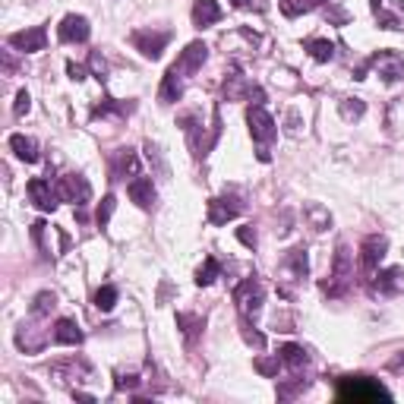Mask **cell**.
Returning <instances> with one entry per match:
<instances>
[{
	"label": "cell",
	"instance_id": "obj_30",
	"mask_svg": "<svg viewBox=\"0 0 404 404\" xmlns=\"http://www.w3.org/2000/svg\"><path fill=\"white\" fill-rule=\"evenodd\" d=\"M54 307H57V297L44 290V294H38V297H35V303H32V316H48Z\"/></svg>",
	"mask_w": 404,
	"mask_h": 404
},
{
	"label": "cell",
	"instance_id": "obj_37",
	"mask_svg": "<svg viewBox=\"0 0 404 404\" xmlns=\"http://www.w3.org/2000/svg\"><path fill=\"white\" fill-rule=\"evenodd\" d=\"M309 218H313L316 231H325V227H328V224H332V218H328V215H325V212H322V208H319V206H313V208H309Z\"/></svg>",
	"mask_w": 404,
	"mask_h": 404
},
{
	"label": "cell",
	"instance_id": "obj_41",
	"mask_svg": "<svg viewBox=\"0 0 404 404\" xmlns=\"http://www.w3.org/2000/svg\"><path fill=\"white\" fill-rule=\"evenodd\" d=\"M92 69H95V76H98V79H105V60H101V54H98V50H95V54H92Z\"/></svg>",
	"mask_w": 404,
	"mask_h": 404
},
{
	"label": "cell",
	"instance_id": "obj_8",
	"mask_svg": "<svg viewBox=\"0 0 404 404\" xmlns=\"http://www.w3.org/2000/svg\"><path fill=\"white\" fill-rule=\"evenodd\" d=\"M170 41L168 32H133V44H136V50H142V57H149V60H158L164 50V44Z\"/></svg>",
	"mask_w": 404,
	"mask_h": 404
},
{
	"label": "cell",
	"instance_id": "obj_1",
	"mask_svg": "<svg viewBox=\"0 0 404 404\" xmlns=\"http://www.w3.org/2000/svg\"><path fill=\"white\" fill-rule=\"evenodd\" d=\"M246 123H250V136L259 142V161H269V145L275 142L278 136V126H275V117H271L269 111H265L262 105H252L250 111H246Z\"/></svg>",
	"mask_w": 404,
	"mask_h": 404
},
{
	"label": "cell",
	"instance_id": "obj_7",
	"mask_svg": "<svg viewBox=\"0 0 404 404\" xmlns=\"http://www.w3.org/2000/svg\"><path fill=\"white\" fill-rule=\"evenodd\" d=\"M372 13L382 29H404V0H372Z\"/></svg>",
	"mask_w": 404,
	"mask_h": 404
},
{
	"label": "cell",
	"instance_id": "obj_10",
	"mask_svg": "<svg viewBox=\"0 0 404 404\" xmlns=\"http://www.w3.org/2000/svg\"><path fill=\"white\" fill-rule=\"evenodd\" d=\"M88 19L86 16H76V13H69V16H63V22L57 25V35H60V41L67 44H76V41H88Z\"/></svg>",
	"mask_w": 404,
	"mask_h": 404
},
{
	"label": "cell",
	"instance_id": "obj_29",
	"mask_svg": "<svg viewBox=\"0 0 404 404\" xmlns=\"http://www.w3.org/2000/svg\"><path fill=\"white\" fill-rule=\"evenodd\" d=\"M363 111H366V105L360 98H344V101H341V117H344V120H360V117H363Z\"/></svg>",
	"mask_w": 404,
	"mask_h": 404
},
{
	"label": "cell",
	"instance_id": "obj_44",
	"mask_svg": "<svg viewBox=\"0 0 404 404\" xmlns=\"http://www.w3.org/2000/svg\"><path fill=\"white\" fill-rule=\"evenodd\" d=\"M391 370H401V366H404V354H401V357H395V360H391Z\"/></svg>",
	"mask_w": 404,
	"mask_h": 404
},
{
	"label": "cell",
	"instance_id": "obj_23",
	"mask_svg": "<svg viewBox=\"0 0 404 404\" xmlns=\"http://www.w3.org/2000/svg\"><path fill=\"white\" fill-rule=\"evenodd\" d=\"M303 50H309V57H313V60H322V63L335 57V44L325 41V38H307V41H303Z\"/></svg>",
	"mask_w": 404,
	"mask_h": 404
},
{
	"label": "cell",
	"instance_id": "obj_46",
	"mask_svg": "<svg viewBox=\"0 0 404 404\" xmlns=\"http://www.w3.org/2000/svg\"><path fill=\"white\" fill-rule=\"evenodd\" d=\"M246 4H250V0H234V6H246Z\"/></svg>",
	"mask_w": 404,
	"mask_h": 404
},
{
	"label": "cell",
	"instance_id": "obj_32",
	"mask_svg": "<svg viewBox=\"0 0 404 404\" xmlns=\"http://www.w3.org/2000/svg\"><path fill=\"white\" fill-rule=\"evenodd\" d=\"M303 389H307V379L294 376V382H284V385H278V398H284V401H288V398H297V395H300Z\"/></svg>",
	"mask_w": 404,
	"mask_h": 404
},
{
	"label": "cell",
	"instance_id": "obj_20",
	"mask_svg": "<svg viewBox=\"0 0 404 404\" xmlns=\"http://www.w3.org/2000/svg\"><path fill=\"white\" fill-rule=\"evenodd\" d=\"M54 341H57V344H67V347L82 344L79 325H76L73 319H57V325H54Z\"/></svg>",
	"mask_w": 404,
	"mask_h": 404
},
{
	"label": "cell",
	"instance_id": "obj_34",
	"mask_svg": "<svg viewBox=\"0 0 404 404\" xmlns=\"http://www.w3.org/2000/svg\"><path fill=\"white\" fill-rule=\"evenodd\" d=\"M256 372H262V376H278V366H281V357L269 360V357H256Z\"/></svg>",
	"mask_w": 404,
	"mask_h": 404
},
{
	"label": "cell",
	"instance_id": "obj_6",
	"mask_svg": "<svg viewBox=\"0 0 404 404\" xmlns=\"http://www.w3.org/2000/svg\"><path fill=\"white\" fill-rule=\"evenodd\" d=\"M385 250H389V240H385L382 234H370V237L363 240V246H360V271L372 275V271L379 269V262L385 259Z\"/></svg>",
	"mask_w": 404,
	"mask_h": 404
},
{
	"label": "cell",
	"instance_id": "obj_25",
	"mask_svg": "<svg viewBox=\"0 0 404 404\" xmlns=\"http://www.w3.org/2000/svg\"><path fill=\"white\" fill-rule=\"evenodd\" d=\"M218 275H221L218 259H215V256H206V262H202L199 271H196V284H199V288H206V284H212Z\"/></svg>",
	"mask_w": 404,
	"mask_h": 404
},
{
	"label": "cell",
	"instance_id": "obj_9",
	"mask_svg": "<svg viewBox=\"0 0 404 404\" xmlns=\"http://www.w3.org/2000/svg\"><path fill=\"white\" fill-rule=\"evenodd\" d=\"M29 199L35 202L41 212H54L60 196H57V187H50L48 177H32L29 180Z\"/></svg>",
	"mask_w": 404,
	"mask_h": 404
},
{
	"label": "cell",
	"instance_id": "obj_31",
	"mask_svg": "<svg viewBox=\"0 0 404 404\" xmlns=\"http://www.w3.org/2000/svg\"><path fill=\"white\" fill-rule=\"evenodd\" d=\"M114 206H117V199H114V196H105V199H101L98 212H95L98 227H107V221H111V215H114Z\"/></svg>",
	"mask_w": 404,
	"mask_h": 404
},
{
	"label": "cell",
	"instance_id": "obj_27",
	"mask_svg": "<svg viewBox=\"0 0 404 404\" xmlns=\"http://www.w3.org/2000/svg\"><path fill=\"white\" fill-rule=\"evenodd\" d=\"M114 303H117V288H111V284L98 288V294H95V307H98L101 313H111Z\"/></svg>",
	"mask_w": 404,
	"mask_h": 404
},
{
	"label": "cell",
	"instance_id": "obj_40",
	"mask_svg": "<svg viewBox=\"0 0 404 404\" xmlns=\"http://www.w3.org/2000/svg\"><path fill=\"white\" fill-rule=\"evenodd\" d=\"M67 73H69V79L82 82V79H86V76H88V69L82 67V63H73V60H69V63H67Z\"/></svg>",
	"mask_w": 404,
	"mask_h": 404
},
{
	"label": "cell",
	"instance_id": "obj_39",
	"mask_svg": "<svg viewBox=\"0 0 404 404\" xmlns=\"http://www.w3.org/2000/svg\"><path fill=\"white\" fill-rule=\"evenodd\" d=\"M44 227H48L44 221H35V224H32V240H35V246L41 252H44Z\"/></svg>",
	"mask_w": 404,
	"mask_h": 404
},
{
	"label": "cell",
	"instance_id": "obj_11",
	"mask_svg": "<svg viewBox=\"0 0 404 404\" xmlns=\"http://www.w3.org/2000/svg\"><path fill=\"white\" fill-rule=\"evenodd\" d=\"M240 212H243V206H240L237 199H231V196L208 199V221H212V224H227V221H234Z\"/></svg>",
	"mask_w": 404,
	"mask_h": 404
},
{
	"label": "cell",
	"instance_id": "obj_4",
	"mask_svg": "<svg viewBox=\"0 0 404 404\" xmlns=\"http://www.w3.org/2000/svg\"><path fill=\"white\" fill-rule=\"evenodd\" d=\"M262 300H265V288L259 278H243V281L234 288V303H237V309L246 316V319L262 309Z\"/></svg>",
	"mask_w": 404,
	"mask_h": 404
},
{
	"label": "cell",
	"instance_id": "obj_38",
	"mask_svg": "<svg viewBox=\"0 0 404 404\" xmlns=\"http://www.w3.org/2000/svg\"><path fill=\"white\" fill-rule=\"evenodd\" d=\"M237 240H240L243 246H250V250H252V246H256V231H252V224L237 227Z\"/></svg>",
	"mask_w": 404,
	"mask_h": 404
},
{
	"label": "cell",
	"instance_id": "obj_45",
	"mask_svg": "<svg viewBox=\"0 0 404 404\" xmlns=\"http://www.w3.org/2000/svg\"><path fill=\"white\" fill-rule=\"evenodd\" d=\"M319 4H325V0H307V10L309 6H319Z\"/></svg>",
	"mask_w": 404,
	"mask_h": 404
},
{
	"label": "cell",
	"instance_id": "obj_22",
	"mask_svg": "<svg viewBox=\"0 0 404 404\" xmlns=\"http://www.w3.org/2000/svg\"><path fill=\"white\" fill-rule=\"evenodd\" d=\"M278 357H281V363L288 366V370H303L307 366V351H303L300 344H281L278 347Z\"/></svg>",
	"mask_w": 404,
	"mask_h": 404
},
{
	"label": "cell",
	"instance_id": "obj_5",
	"mask_svg": "<svg viewBox=\"0 0 404 404\" xmlns=\"http://www.w3.org/2000/svg\"><path fill=\"white\" fill-rule=\"evenodd\" d=\"M57 196H60L63 202L86 206V202L92 199V187H88V180L82 174H63L60 180H57Z\"/></svg>",
	"mask_w": 404,
	"mask_h": 404
},
{
	"label": "cell",
	"instance_id": "obj_21",
	"mask_svg": "<svg viewBox=\"0 0 404 404\" xmlns=\"http://www.w3.org/2000/svg\"><path fill=\"white\" fill-rule=\"evenodd\" d=\"M284 269L294 275V281H303L309 271V262H307V250L303 246H294V250L288 252V259H284Z\"/></svg>",
	"mask_w": 404,
	"mask_h": 404
},
{
	"label": "cell",
	"instance_id": "obj_17",
	"mask_svg": "<svg viewBox=\"0 0 404 404\" xmlns=\"http://www.w3.org/2000/svg\"><path fill=\"white\" fill-rule=\"evenodd\" d=\"M10 149L16 152V158H19V161H25V164H35L38 158H41L38 142L32 136H22V133H13V136H10Z\"/></svg>",
	"mask_w": 404,
	"mask_h": 404
},
{
	"label": "cell",
	"instance_id": "obj_35",
	"mask_svg": "<svg viewBox=\"0 0 404 404\" xmlns=\"http://www.w3.org/2000/svg\"><path fill=\"white\" fill-rule=\"evenodd\" d=\"M278 4H281L284 16H300V13H307V4H303V0H278Z\"/></svg>",
	"mask_w": 404,
	"mask_h": 404
},
{
	"label": "cell",
	"instance_id": "obj_2",
	"mask_svg": "<svg viewBox=\"0 0 404 404\" xmlns=\"http://www.w3.org/2000/svg\"><path fill=\"white\" fill-rule=\"evenodd\" d=\"M338 398L341 401H389V389H382V385L376 382V379L370 376H344L338 385Z\"/></svg>",
	"mask_w": 404,
	"mask_h": 404
},
{
	"label": "cell",
	"instance_id": "obj_18",
	"mask_svg": "<svg viewBox=\"0 0 404 404\" xmlns=\"http://www.w3.org/2000/svg\"><path fill=\"white\" fill-rule=\"evenodd\" d=\"M221 19V6L215 0H196L193 4V25L196 29H208Z\"/></svg>",
	"mask_w": 404,
	"mask_h": 404
},
{
	"label": "cell",
	"instance_id": "obj_3",
	"mask_svg": "<svg viewBox=\"0 0 404 404\" xmlns=\"http://www.w3.org/2000/svg\"><path fill=\"white\" fill-rule=\"evenodd\" d=\"M351 281H354V259H351V250H347V246L341 243L338 250H335L332 278H328V281L322 284V290H325L328 297H341V294H347Z\"/></svg>",
	"mask_w": 404,
	"mask_h": 404
},
{
	"label": "cell",
	"instance_id": "obj_24",
	"mask_svg": "<svg viewBox=\"0 0 404 404\" xmlns=\"http://www.w3.org/2000/svg\"><path fill=\"white\" fill-rule=\"evenodd\" d=\"M224 95H227V101H234V98H240V95H252V86L240 73H234L224 79Z\"/></svg>",
	"mask_w": 404,
	"mask_h": 404
},
{
	"label": "cell",
	"instance_id": "obj_19",
	"mask_svg": "<svg viewBox=\"0 0 404 404\" xmlns=\"http://www.w3.org/2000/svg\"><path fill=\"white\" fill-rule=\"evenodd\" d=\"M183 98V82H180V73L174 67L164 73V82H161V92H158V101L161 105H174V101Z\"/></svg>",
	"mask_w": 404,
	"mask_h": 404
},
{
	"label": "cell",
	"instance_id": "obj_43",
	"mask_svg": "<svg viewBox=\"0 0 404 404\" xmlns=\"http://www.w3.org/2000/svg\"><path fill=\"white\" fill-rule=\"evenodd\" d=\"M297 123H300V117H297V114L290 111V114H288V130H290V133H297V130H300Z\"/></svg>",
	"mask_w": 404,
	"mask_h": 404
},
{
	"label": "cell",
	"instance_id": "obj_26",
	"mask_svg": "<svg viewBox=\"0 0 404 404\" xmlns=\"http://www.w3.org/2000/svg\"><path fill=\"white\" fill-rule=\"evenodd\" d=\"M126 170H130V174H136V170H139V158H136V152H133V149H120L117 152V168H114V177H123Z\"/></svg>",
	"mask_w": 404,
	"mask_h": 404
},
{
	"label": "cell",
	"instance_id": "obj_33",
	"mask_svg": "<svg viewBox=\"0 0 404 404\" xmlns=\"http://www.w3.org/2000/svg\"><path fill=\"white\" fill-rule=\"evenodd\" d=\"M105 114H130V105H117V101H101V105H95L92 117H105Z\"/></svg>",
	"mask_w": 404,
	"mask_h": 404
},
{
	"label": "cell",
	"instance_id": "obj_28",
	"mask_svg": "<svg viewBox=\"0 0 404 404\" xmlns=\"http://www.w3.org/2000/svg\"><path fill=\"white\" fill-rule=\"evenodd\" d=\"M177 325H180V328H183V335H187V338L193 341L196 335H199V328H202V319H199V316L180 313V316H177Z\"/></svg>",
	"mask_w": 404,
	"mask_h": 404
},
{
	"label": "cell",
	"instance_id": "obj_36",
	"mask_svg": "<svg viewBox=\"0 0 404 404\" xmlns=\"http://www.w3.org/2000/svg\"><path fill=\"white\" fill-rule=\"evenodd\" d=\"M29 107H32L29 92H25V88H19V92H16V105H13V111H16V117H22V114H29Z\"/></svg>",
	"mask_w": 404,
	"mask_h": 404
},
{
	"label": "cell",
	"instance_id": "obj_16",
	"mask_svg": "<svg viewBox=\"0 0 404 404\" xmlns=\"http://www.w3.org/2000/svg\"><path fill=\"white\" fill-rule=\"evenodd\" d=\"M126 193H130V199L139 208H152V202H155V183H152V177H133L126 183Z\"/></svg>",
	"mask_w": 404,
	"mask_h": 404
},
{
	"label": "cell",
	"instance_id": "obj_14",
	"mask_svg": "<svg viewBox=\"0 0 404 404\" xmlns=\"http://www.w3.org/2000/svg\"><path fill=\"white\" fill-rule=\"evenodd\" d=\"M370 63L379 69V76H382L385 82H401V79H404V60H401L398 54H389V50H382V54H376Z\"/></svg>",
	"mask_w": 404,
	"mask_h": 404
},
{
	"label": "cell",
	"instance_id": "obj_13",
	"mask_svg": "<svg viewBox=\"0 0 404 404\" xmlns=\"http://www.w3.org/2000/svg\"><path fill=\"white\" fill-rule=\"evenodd\" d=\"M401 284H404V269L401 265H391V269H382L376 275L372 290H376L379 297H395L398 290H401Z\"/></svg>",
	"mask_w": 404,
	"mask_h": 404
},
{
	"label": "cell",
	"instance_id": "obj_15",
	"mask_svg": "<svg viewBox=\"0 0 404 404\" xmlns=\"http://www.w3.org/2000/svg\"><path fill=\"white\" fill-rule=\"evenodd\" d=\"M206 57H208V48H206V44H202V41H189L187 50L180 54V60L174 63V69H177L180 76H183V73H196V69L206 63Z\"/></svg>",
	"mask_w": 404,
	"mask_h": 404
},
{
	"label": "cell",
	"instance_id": "obj_12",
	"mask_svg": "<svg viewBox=\"0 0 404 404\" xmlns=\"http://www.w3.org/2000/svg\"><path fill=\"white\" fill-rule=\"evenodd\" d=\"M10 44L16 50H22V54H35V50H44V44H48V35H44L41 25H35V29H25V32H13L10 35Z\"/></svg>",
	"mask_w": 404,
	"mask_h": 404
},
{
	"label": "cell",
	"instance_id": "obj_42",
	"mask_svg": "<svg viewBox=\"0 0 404 404\" xmlns=\"http://www.w3.org/2000/svg\"><path fill=\"white\" fill-rule=\"evenodd\" d=\"M136 385V376H117V389H133Z\"/></svg>",
	"mask_w": 404,
	"mask_h": 404
}]
</instances>
